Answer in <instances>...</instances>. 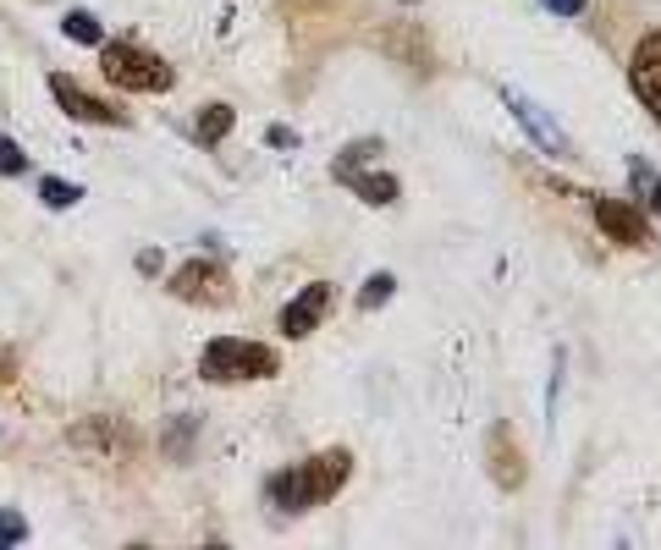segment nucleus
Returning <instances> with one entry per match:
<instances>
[{
    "label": "nucleus",
    "mask_w": 661,
    "mask_h": 550,
    "mask_svg": "<svg viewBox=\"0 0 661 550\" xmlns=\"http://www.w3.org/2000/svg\"><path fill=\"white\" fill-rule=\"evenodd\" d=\"M348 473H354V457H348L343 446H330V451H320V457L276 473V479L265 484V501H270L276 512H309V506H320V501L337 495V490L348 484Z\"/></svg>",
    "instance_id": "f257e3e1"
},
{
    "label": "nucleus",
    "mask_w": 661,
    "mask_h": 550,
    "mask_svg": "<svg viewBox=\"0 0 661 550\" xmlns=\"http://www.w3.org/2000/svg\"><path fill=\"white\" fill-rule=\"evenodd\" d=\"M199 374L226 385V380H270L276 374V347L243 341V336H215L199 358Z\"/></svg>",
    "instance_id": "f03ea898"
},
{
    "label": "nucleus",
    "mask_w": 661,
    "mask_h": 550,
    "mask_svg": "<svg viewBox=\"0 0 661 550\" xmlns=\"http://www.w3.org/2000/svg\"><path fill=\"white\" fill-rule=\"evenodd\" d=\"M100 72L116 83V89H133V94H166L171 83H177V72L160 61V56H149V50H138V45H100Z\"/></svg>",
    "instance_id": "7ed1b4c3"
},
{
    "label": "nucleus",
    "mask_w": 661,
    "mask_h": 550,
    "mask_svg": "<svg viewBox=\"0 0 661 550\" xmlns=\"http://www.w3.org/2000/svg\"><path fill=\"white\" fill-rule=\"evenodd\" d=\"M51 94H56V105L72 116V122H94V127H127V111H116V105H105V100H94V94H83L67 72H56L51 78Z\"/></svg>",
    "instance_id": "20e7f679"
},
{
    "label": "nucleus",
    "mask_w": 661,
    "mask_h": 550,
    "mask_svg": "<svg viewBox=\"0 0 661 550\" xmlns=\"http://www.w3.org/2000/svg\"><path fill=\"white\" fill-rule=\"evenodd\" d=\"M171 292H177L182 303H226V298H232V281H226L221 265L193 259V265H182V270L171 276Z\"/></svg>",
    "instance_id": "39448f33"
},
{
    "label": "nucleus",
    "mask_w": 661,
    "mask_h": 550,
    "mask_svg": "<svg viewBox=\"0 0 661 550\" xmlns=\"http://www.w3.org/2000/svg\"><path fill=\"white\" fill-rule=\"evenodd\" d=\"M507 105H513V116H518V122L529 127V138H535V144H540V149H546L551 160H568V155H573L568 133H562V127H557V122H551V116H546V111L535 105V100H524L518 89H507Z\"/></svg>",
    "instance_id": "423d86ee"
},
{
    "label": "nucleus",
    "mask_w": 661,
    "mask_h": 550,
    "mask_svg": "<svg viewBox=\"0 0 661 550\" xmlns=\"http://www.w3.org/2000/svg\"><path fill=\"white\" fill-rule=\"evenodd\" d=\"M628 83H634V94L645 100V111H650V116H656V127H661V34H650V40L634 50Z\"/></svg>",
    "instance_id": "0eeeda50"
},
{
    "label": "nucleus",
    "mask_w": 661,
    "mask_h": 550,
    "mask_svg": "<svg viewBox=\"0 0 661 550\" xmlns=\"http://www.w3.org/2000/svg\"><path fill=\"white\" fill-rule=\"evenodd\" d=\"M485 457H491V479H496L502 490H518V484H524V446H518V435H513L507 424L491 429Z\"/></svg>",
    "instance_id": "6e6552de"
},
{
    "label": "nucleus",
    "mask_w": 661,
    "mask_h": 550,
    "mask_svg": "<svg viewBox=\"0 0 661 550\" xmlns=\"http://www.w3.org/2000/svg\"><path fill=\"white\" fill-rule=\"evenodd\" d=\"M595 226H601L612 243H623V248H639V243H645V215H639L634 204H623V199H595Z\"/></svg>",
    "instance_id": "1a4fd4ad"
},
{
    "label": "nucleus",
    "mask_w": 661,
    "mask_h": 550,
    "mask_svg": "<svg viewBox=\"0 0 661 550\" xmlns=\"http://www.w3.org/2000/svg\"><path fill=\"white\" fill-rule=\"evenodd\" d=\"M325 308H330V287H325V281H309V287L281 308V330H287V336H309V330L325 319Z\"/></svg>",
    "instance_id": "9d476101"
},
{
    "label": "nucleus",
    "mask_w": 661,
    "mask_h": 550,
    "mask_svg": "<svg viewBox=\"0 0 661 550\" xmlns=\"http://www.w3.org/2000/svg\"><path fill=\"white\" fill-rule=\"evenodd\" d=\"M337 182H348L365 204H397V177L386 171H359V166H337Z\"/></svg>",
    "instance_id": "9b49d317"
},
{
    "label": "nucleus",
    "mask_w": 661,
    "mask_h": 550,
    "mask_svg": "<svg viewBox=\"0 0 661 550\" xmlns=\"http://www.w3.org/2000/svg\"><path fill=\"white\" fill-rule=\"evenodd\" d=\"M61 34L78 40V45H105V29H100L94 12H67V18H61Z\"/></svg>",
    "instance_id": "f8f14e48"
},
{
    "label": "nucleus",
    "mask_w": 661,
    "mask_h": 550,
    "mask_svg": "<svg viewBox=\"0 0 661 550\" xmlns=\"http://www.w3.org/2000/svg\"><path fill=\"white\" fill-rule=\"evenodd\" d=\"M232 122H237L232 105H204V111H199V144H221V138L232 133Z\"/></svg>",
    "instance_id": "ddd939ff"
},
{
    "label": "nucleus",
    "mask_w": 661,
    "mask_h": 550,
    "mask_svg": "<svg viewBox=\"0 0 661 550\" xmlns=\"http://www.w3.org/2000/svg\"><path fill=\"white\" fill-rule=\"evenodd\" d=\"M40 199H45L51 210H72V204L83 199V188H78V182H61V177H45V182H40Z\"/></svg>",
    "instance_id": "4468645a"
},
{
    "label": "nucleus",
    "mask_w": 661,
    "mask_h": 550,
    "mask_svg": "<svg viewBox=\"0 0 661 550\" xmlns=\"http://www.w3.org/2000/svg\"><path fill=\"white\" fill-rule=\"evenodd\" d=\"M23 166H29L23 144H18V138H7V133H0V177H23Z\"/></svg>",
    "instance_id": "2eb2a0df"
},
{
    "label": "nucleus",
    "mask_w": 661,
    "mask_h": 550,
    "mask_svg": "<svg viewBox=\"0 0 661 550\" xmlns=\"http://www.w3.org/2000/svg\"><path fill=\"white\" fill-rule=\"evenodd\" d=\"M392 287H397V281H392L386 270H381V276H370V281H365V292H359V308H381V303L392 298Z\"/></svg>",
    "instance_id": "dca6fc26"
},
{
    "label": "nucleus",
    "mask_w": 661,
    "mask_h": 550,
    "mask_svg": "<svg viewBox=\"0 0 661 550\" xmlns=\"http://www.w3.org/2000/svg\"><path fill=\"white\" fill-rule=\"evenodd\" d=\"M23 539H29L23 512H0V550H7V545H23Z\"/></svg>",
    "instance_id": "f3484780"
},
{
    "label": "nucleus",
    "mask_w": 661,
    "mask_h": 550,
    "mask_svg": "<svg viewBox=\"0 0 661 550\" xmlns=\"http://www.w3.org/2000/svg\"><path fill=\"white\" fill-rule=\"evenodd\" d=\"M546 7H551L557 18H579V12L590 7V0H546Z\"/></svg>",
    "instance_id": "a211bd4d"
},
{
    "label": "nucleus",
    "mask_w": 661,
    "mask_h": 550,
    "mask_svg": "<svg viewBox=\"0 0 661 550\" xmlns=\"http://www.w3.org/2000/svg\"><path fill=\"white\" fill-rule=\"evenodd\" d=\"M650 199H656V210H661V182H656V193H650Z\"/></svg>",
    "instance_id": "6ab92c4d"
}]
</instances>
